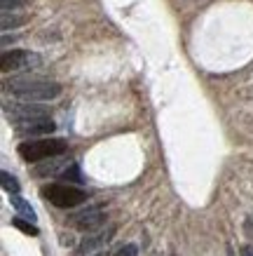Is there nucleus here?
I'll return each instance as SVG.
<instances>
[{
  "label": "nucleus",
  "instance_id": "nucleus-1",
  "mask_svg": "<svg viewBox=\"0 0 253 256\" xmlns=\"http://www.w3.org/2000/svg\"><path fill=\"white\" fill-rule=\"evenodd\" d=\"M7 90L21 101H52L61 94L59 82H52L45 78H28V76L12 78L7 82Z\"/></svg>",
  "mask_w": 253,
  "mask_h": 256
},
{
  "label": "nucleus",
  "instance_id": "nucleus-2",
  "mask_svg": "<svg viewBox=\"0 0 253 256\" xmlns=\"http://www.w3.org/2000/svg\"><path fill=\"white\" fill-rule=\"evenodd\" d=\"M68 150V141L63 139H31L19 144L16 153L26 160V162H42L47 158H56Z\"/></svg>",
  "mask_w": 253,
  "mask_h": 256
},
{
  "label": "nucleus",
  "instance_id": "nucleus-3",
  "mask_svg": "<svg viewBox=\"0 0 253 256\" xmlns=\"http://www.w3.org/2000/svg\"><path fill=\"white\" fill-rule=\"evenodd\" d=\"M40 195L49 200L54 207H61V210H70V207H77L87 200V193L80 190L75 186H68V184H49L40 190Z\"/></svg>",
  "mask_w": 253,
  "mask_h": 256
},
{
  "label": "nucleus",
  "instance_id": "nucleus-4",
  "mask_svg": "<svg viewBox=\"0 0 253 256\" xmlns=\"http://www.w3.org/2000/svg\"><path fill=\"white\" fill-rule=\"evenodd\" d=\"M35 66H40V56L33 54V52H26V50L2 52V59H0V68H2V73L19 70V68H35Z\"/></svg>",
  "mask_w": 253,
  "mask_h": 256
},
{
  "label": "nucleus",
  "instance_id": "nucleus-5",
  "mask_svg": "<svg viewBox=\"0 0 253 256\" xmlns=\"http://www.w3.org/2000/svg\"><path fill=\"white\" fill-rule=\"evenodd\" d=\"M103 221H106V214H103L101 207H87V210L70 216V226L75 230H80V233H92V230L103 226Z\"/></svg>",
  "mask_w": 253,
  "mask_h": 256
},
{
  "label": "nucleus",
  "instance_id": "nucleus-6",
  "mask_svg": "<svg viewBox=\"0 0 253 256\" xmlns=\"http://www.w3.org/2000/svg\"><path fill=\"white\" fill-rule=\"evenodd\" d=\"M14 130L21 136H42V134H52L56 124L52 122L49 116L42 118H28V120H14Z\"/></svg>",
  "mask_w": 253,
  "mask_h": 256
},
{
  "label": "nucleus",
  "instance_id": "nucleus-7",
  "mask_svg": "<svg viewBox=\"0 0 253 256\" xmlns=\"http://www.w3.org/2000/svg\"><path fill=\"white\" fill-rule=\"evenodd\" d=\"M12 120H28V118H42V116H49V110L45 106H35V101H23V104H16V106H5Z\"/></svg>",
  "mask_w": 253,
  "mask_h": 256
},
{
  "label": "nucleus",
  "instance_id": "nucleus-8",
  "mask_svg": "<svg viewBox=\"0 0 253 256\" xmlns=\"http://www.w3.org/2000/svg\"><path fill=\"white\" fill-rule=\"evenodd\" d=\"M108 242V235H87L82 240V244L75 249V256H87L92 254L94 249H99L101 244H106Z\"/></svg>",
  "mask_w": 253,
  "mask_h": 256
},
{
  "label": "nucleus",
  "instance_id": "nucleus-9",
  "mask_svg": "<svg viewBox=\"0 0 253 256\" xmlns=\"http://www.w3.org/2000/svg\"><path fill=\"white\" fill-rule=\"evenodd\" d=\"M9 202H12V207H14V210L19 212L23 218H31V221H35V212H33V207L26 200H23V198H19V193H16V195H9Z\"/></svg>",
  "mask_w": 253,
  "mask_h": 256
},
{
  "label": "nucleus",
  "instance_id": "nucleus-10",
  "mask_svg": "<svg viewBox=\"0 0 253 256\" xmlns=\"http://www.w3.org/2000/svg\"><path fill=\"white\" fill-rule=\"evenodd\" d=\"M12 226H14V228H19L21 233L31 235V238H35V235L40 233V230H38V226H33V221H31V218L26 221V218H23V216H14V218H12Z\"/></svg>",
  "mask_w": 253,
  "mask_h": 256
},
{
  "label": "nucleus",
  "instance_id": "nucleus-11",
  "mask_svg": "<svg viewBox=\"0 0 253 256\" xmlns=\"http://www.w3.org/2000/svg\"><path fill=\"white\" fill-rule=\"evenodd\" d=\"M21 24H26V16H19V14H9V12H2V22H0L2 31L16 28V26H21Z\"/></svg>",
  "mask_w": 253,
  "mask_h": 256
},
{
  "label": "nucleus",
  "instance_id": "nucleus-12",
  "mask_svg": "<svg viewBox=\"0 0 253 256\" xmlns=\"http://www.w3.org/2000/svg\"><path fill=\"white\" fill-rule=\"evenodd\" d=\"M0 181H2V188H5L9 195H16L19 193V188H21L19 186V181H16L9 172H0Z\"/></svg>",
  "mask_w": 253,
  "mask_h": 256
},
{
  "label": "nucleus",
  "instance_id": "nucleus-13",
  "mask_svg": "<svg viewBox=\"0 0 253 256\" xmlns=\"http://www.w3.org/2000/svg\"><path fill=\"white\" fill-rule=\"evenodd\" d=\"M59 176H61L66 184H80V181H82V174H80V167H77V164H68Z\"/></svg>",
  "mask_w": 253,
  "mask_h": 256
},
{
  "label": "nucleus",
  "instance_id": "nucleus-14",
  "mask_svg": "<svg viewBox=\"0 0 253 256\" xmlns=\"http://www.w3.org/2000/svg\"><path fill=\"white\" fill-rule=\"evenodd\" d=\"M28 5V0H0V8L2 12H14V10H21Z\"/></svg>",
  "mask_w": 253,
  "mask_h": 256
},
{
  "label": "nucleus",
  "instance_id": "nucleus-15",
  "mask_svg": "<svg viewBox=\"0 0 253 256\" xmlns=\"http://www.w3.org/2000/svg\"><path fill=\"white\" fill-rule=\"evenodd\" d=\"M59 162H61V160H52V162H47L45 167H38L35 174H38V176H42V174H54V172L59 170Z\"/></svg>",
  "mask_w": 253,
  "mask_h": 256
},
{
  "label": "nucleus",
  "instance_id": "nucleus-16",
  "mask_svg": "<svg viewBox=\"0 0 253 256\" xmlns=\"http://www.w3.org/2000/svg\"><path fill=\"white\" fill-rule=\"evenodd\" d=\"M138 254V247L136 244H124V247H120L113 256H136Z\"/></svg>",
  "mask_w": 253,
  "mask_h": 256
},
{
  "label": "nucleus",
  "instance_id": "nucleus-17",
  "mask_svg": "<svg viewBox=\"0 0 253 256\" xmlns=\"http://www.w3.org/2000/svg\"><path fill=\"white\" fill-rule=\"evenodd\" d=\"M242 256H253V247H251V244L242 247Z\"/></svg>",
  "mask_w": 253,
  "mask_h": 256
},
{
  "label": "nucleus",
  "instance_id": "nucleus-18",
  "mask_svg": "<svg viewBox=\"0 0 253 256\" xmlns=\"http://www.w3.org/2000/svg\"><path fill=\"white\" fill-rule=\"evenodd\" d=\"M94 256H103V254H94Z\"/></svg>",
  "mask_w": 253,
  "mask_h": 256
},
{
  "label": "nucleus",
  "instance_id": "nucleus-19",
  "mask_svg": "<svg viewBox=\"0 0 253 256\" xmlns=\"http://www.w3.org/2000/svg\"><path fill=\"white\" fill-rule=\"evenodd\" d=\"M171 256H174V254H171Z\"/></svg>",
  "mask_w": 253,
  "mask_h": 256
}]
</instances>
